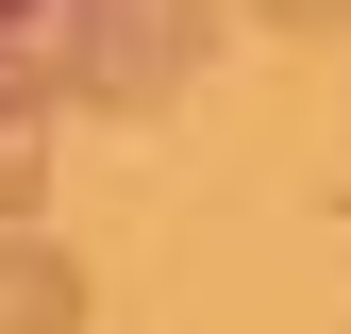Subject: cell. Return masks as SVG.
<instances>
[{"mask_svg": "<svg viewBox=\"0 0 351 334\" xmlns=\"http://www.w3.org/2000/svg\"><path fill=\"white\" fill-rule=\"evenodd\" d=\"M34 201H51V134H0V234H34Z\"/></svg>", "mask_w": 351, "mask_h": 334, "instance_id": "obj_3", "label": "cell"}, {"mask_svg": "<svg viewBox=\"0 0 351 334\" xmlns=\"http://www.w3.org/2000/svg\"><path fill=\"white\" fill-rule=\"evenodd\" d=\"M0 334H84V268L51 234H0Z\"/></svg>", "mask_w": 351, "mask_h": 334, "instance_id": "obj_2", "label": "cell"}, {"mask_svg": "<svg viewBox=\"0 0 351 334\" xmlns=\"http://www.w3.org/2000/svg\"><path fill=\"white\" fill-rule=\"evenodd\" d=\"M217 0H0V134L51 117H167V84H201Z\"/></svg>", "mask_w": 351, "mask_h": 334, "instance_id": "obj_1", "label": "cell"}, {"mask_svg": "<svg viewBox=\"0 0 351 334\" xmlns=\"http://www.w3.org/2000/svg\"><path fill=\"white\" fill-rule=\"evenodd\" d=\"M268 34H351V0H251Z\"/></svg>", "mask_w": 351, "mask_h": 334, "instance_id": "obj_4", "label": "cell"}]
</instances>
